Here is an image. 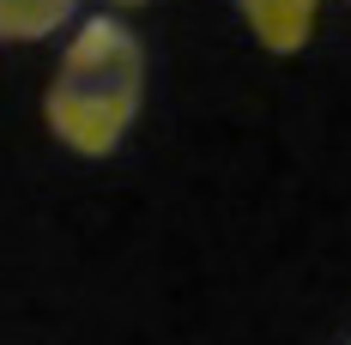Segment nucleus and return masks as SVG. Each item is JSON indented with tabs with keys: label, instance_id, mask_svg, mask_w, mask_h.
Returning <instances> with one entry per match:
<instances>
[{
	"label": "nucleus",
	"instance_id": "f257e3e1",
	"mask_svg": "<svg viewBox=\"0 0 351 345\" xmlns=\"http://www.w3.org/2000/svg\"><path fill=\"white\" fill-rule=\"evenodd\" d=\"M145 104V43L128 19L97 12L67 36L43 91V121L73 158H109Z\"/></svg>",
	"mask_w": 351,
	"mask_h": 345
},
{
	"label": "nucleus",
	"instance_id": "f03ea898",
	"mask_svg": "<svg viewBox=\"0 0 351 345\" xmlns=\"http://www.w3.org/2000/svg\"><path fill=\"white\" fill-rule=\"evenodd\" d=\"M237 12L248 19V31L267 55H297L315 36L321 0H237Z\"/></svg>",
	"mask_w": 351,
	"mask_h": 345
},
{
	"label": "nucleus",
	"instance_id": "7ed1b4c3",
	"mask_svg": "<svg viewBox=\"0 0 351 345\" xmlns=\"http://www.w3.org/2000/svg\"><path fill=\"white\" fill-rule=\"evenodd\" d=\"M79 0H0V43H43L73 25Z\"/></svg>",
	"mask_w": 351,
	"mask_h": 345
},
{
	"label": "nucleus",
	"instance_id": "20e7f679",
	"mask_svg": "<svg viewBox=\"0 0 351 345\" xmlns=\"http://www.w3.org/2000/svg\"><path fill=\"white\" fill-rule=\"evenodd\" d=\"M115 6H145V0H115Z\"/></svg>",
	"mask_w": 351,
	"mask_h": 345
},
{
	"label": "nucleus",
	"instance_id": "39448f33",
	"mask_svg": "<svg viewBox=\"0 0 351 345\" xmlns=\"http://www.w3.org/2000/svg\"><path fill=\"white\" fill-rule=\"evenodd\" d=\"M346 345H351V340H346Z\"/></svg>",
	"mask_w": 351,
	"mask_h": 345
}]
</instances>
